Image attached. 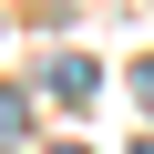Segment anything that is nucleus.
I'll use <instances>...</instances> for the list:
<instances>
[{
  "label": "nucleus",
  "instance_id": "nucleus-2",
  "mask_svg": "<svg viewBox=\"0 0 154 154\" xmlns=\"http://www.w3.org/2000/svg\"><path fill=\"white\" fill-rule=\"evenodd\" d=\"M21 123H31V103H21V93H0V134H21Z\"/></svg>",
  "mask_w": 154,
  "mask_h": 154
},
{
  "label": "nucleus",
  "instance_id": "nucleus-1",
  "mask_svg": "<svg viewBox=\"0 0 154 154\" xmlns=\"http://www.w3.org/2000/svg\"><path fill=\"white\" fill-rule=\"evenodd\" d=\"M93 93H103V72H93L82 51H62V62H51V103H93Z\"/></svg>",
  "mask_w": 154,
  "mask_h": 154
},
{
  "label": "nucleus",
  "instance_id": "nucleus-3",
  "mask_svg": "<svg viewBox=\"0 0 154 154\" xmlns=\"http://www.w3.org/2000/svg\"><path fill=\"white\" fill-rule=\"evenodd\" d=\"M134 93H144V103H154V62H144V72H134Z\"/></svg>",
  "mask_w": 154,
  "mask_h": 154
}]
</instances>
